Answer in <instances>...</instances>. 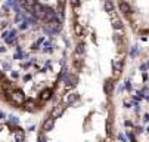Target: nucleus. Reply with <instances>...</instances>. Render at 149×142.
Returning <instances> with one entry per match:
<instances>
[{
  "label": "nucleus",
  "instance_id": "obj_1",
  "mask_svg": "<svg viewBox=\"0 0 149 142\" xmlns=\"http://www.w3.org/2000/svg\"><path fill=\"white\" fill-rule=\"evenodd\" d=\"M30 12L34 18H45V6H41L40 3H34Z\"/></svg>",
  "mask_w": 149,
  "mask_h": 142
},
{
  "label": "nucleus",
  "instance_id": "obj_2",
  "mask_svg": "<svg viewBox=\"0 0 149 142\" xmlns=\"http://www.w3.org/2000/svg\"><path fill=\"white\" fill-rule=\"evenodd\" d=\"M10 99L15 104H24V93L21 90H13L10 92Z\"/></svg>",
  "mask_w": 149,
  "mask_h": 142
},
{
  "label": "nucleus",
  "instance_id": "obj_3",
  "mask_svg": "<svg viewBox=\"0 0 149 142\" xmlns=\"http://www.w3.org/2000/svg\"><path fill=\"white\" fill-rule=\"evenodd\" d=\"M47 28H49V31H50L52 34H55V33H59V31H61L62 24H61L59 19H53V21H50V24H49Z\"/></svg>",
  "mask_w": 149,
  "mask_h": 142
},
{
  "label": "nucleus",
  "instance_id": "obj_4",
  "mask_svg": "<svg viewBox=\"0 0 149 142\" xmlns=\"http://www.w3.org/2000/svg\"><path fill=\"white\" fill-rule=\"evenodd\" d=\"M45 19H47L49 22L56 19V10L52 8H45Z\"/></svg>",
  "mask_w": 149,
  "mask_h": 142
},
{
  "label": "nucleus",
  "instance_id": "obj_5",
  "mask_svg": "<svg viewBox=\"0 0 149 142\" xmlns=\"http://www.w3.org/2000/svg\"><path fill=\"white\" fill-rule=\"evenodd\" d=\"M63 108L62 105H56V107H53V110H52V118L55 120V118H59L62 114H63Z\"/></svg>",
  "mask_w": 149,
  "mask_h": 142
},
{
  "label": "nucleus",
  "instance_id": "obj_6",
  "mask_svg": "<svg viewBox=\"0 0 149 142\" xmlns=\"http://www.w3.org/2000/svg\"><path fill=\"white\" fill-rule=\"evenodd\" d=\"M53 126H55V120L50 117L43 123V130L45 132H50V130H53Z\"/></svg>",
  "mask_w": 149,
  "mask_h": 142
},
{
  "label": "nucleus",
  "instance_id": "obj_7",
  "mask_svg": "<svg viewBox=\"0 0 149 142\" xmlns=\"http://www.w3.org/2000/svg\"><path fill=\"white\" fill-rule=\"evenodd\" d=\"M77 99H78V93H77V92H71V93H68V95L65 96V102L71 105V104L75 102Z\"/></svg>",
  "mask_w": 149,
  "mask_h": 142
},
{
  "label": "nucleus",
  "instance_id": "obj_8",
  "mask_svg": "<svg viewBox=\"0 0 149 142\" xmlns=\"http://www.w3.org/2000/svg\"><path fill=\"white\" fill-rule=\"evenodd\" d=\"M118 8H120V10H121L123 13H130V12H132V8H130V5L127 3V2H120Z\"/></svg>",
  "mask_w": 149,
  "mask_h": 142
},
{
  "label": "nucleus",
  "instance_id": "obj_9",
  "mask_svg": "<svg viewBox=\"0 0 149 142\" xmlns=\"http://www.w3.org/2000/svg\"><path fill=\"white\" fill-rule=\"evenodd\" d=\"M77 82H78L77 76H65V83L68 86H74V85H77Z\"/></svg>",
  "mask_w": 149,
  "mask_h": 142
},
{
  "label": "nucleus",
  "instance_id": "obj_10",
  "mask_svg": "<svg viewBox=\"0 0 149 142\" xmlns=\"http://www.w3.org/2000/svg\"><path fill=\"white\" fill-rule=\"evenodd\" d=\"M112 68H114V73H115V76H118V74L121 73V68H123L121 61H114V62H112Z\"/></svg>",
  "mask_w": 149,
  "mask_h": 142
},
{
  "label": "nucleus",
  "instance_id": "obj_11",
  "mask_svg": "<svg viewBox=\"0 0 149 142\" xmlns=\"http://www.w3.org/2000/svg\"><path fill=\"white\" fill-rule=\"evenodd\" d=\"M3 37H5V40H6L8 43H13V42H15V38H16V33H15V31H10V34L5 33Z\"/></svg>",
  "mask_w": 149,
  "mask_h": 142
},
{
  "label": "nucleus",
  "instance_id": "obj_12",
  "mask_svg": "<svg viewBox=\"0 0 149 142\" xmlns=\"http://www.w3.org/2000/svg\"><path fill=\"white\" fill-rule=\"evenodd\" d=\"M112 27H114L115 30H121L124 25H123V22H121V19H118V18H114V21H112Z\"/></svg>",
  "mask_w": 149,
  "mask_h": 142
},
{
  "label": "nucleus",
  "instance_id": "obj_13",
  "mask_svg": "<svg viewBox=\"0 0 149 142\" xmlns=\"http://www.w3.org/2000/svg\"><path fill=\"white\" fill-rule=\"evenodd\" d=\"M52 89H46V90H43V93H41V99L43 101H47V99H50V96H52Z\"/></svg>",
  "mask_w": 149,
  "mask_h": 142
},
{
  "label": "nucleus",
  "instance_id": "obj_14",
  "mask_svg": "<svg viewBox=\"0 0 149 142\" xmlns=\"http://www.w3.org/2000/svg\"><path fill=\"white\" fill-rule=\"evenodd\" d=\"M103 90H105V93H106V95H109V93L112 92V83L109 82V80H108V82H105V86H103Z\"/></svg>",
  "mask_w": 149,
  "mask_h": 142
},
{
  "label": "nucleus",
  "instance_id": "obj_15",
  "mask_svg": "<svg viewBox=\"0 0 149 142\" xmlns=\"http://www.w3.org/2000/svg\"><path fill=\"white\" fill-rule=\"evenodd\" d=\"M15 138H16L18 142H24V132L21 130V129H18V130L15 132Z\"/></svg>",
  "mask_w": 149,
  "mask_h": 142
},
{
  "label": "nucleus",
  "instance_id": "obj_16",
  "mask_svg": "<svg viewBox=\"0 0 149 142\" xmlns=\"http://www.w3.org/2000/svg\"><path fill=\"white\" fill-rule=\"evenodd\" d=\"M103 8H105V10H106V12H109V13H112V12H114V3H112V2H105Z\"/></svg>",
  "mask_w": 149,
  "mask_h": 142
},
{
  "label": "nucleus",
  "instance_id": "obj_17",
  "mask_svg": "<svg viewBox=\"0 0 149 142\" xmlns=\"http://www.w3.org/2000/svg\"><path fill=\"white\" fill-rule=\"evenodd\" d=\"M84 50H86V49H84V45H83V43H80V45L77 46V50H75V53H78V55H83V53H84Z\"/></svg>",
  "mask_w": 149,
  "mask_h": 142
},
{
  "label": "nucleus",
  "instance_id": "obj_18",
  "mask_svg": "<svg viewBox=\"0 0 149 142\" xmlns=\"http://www.w3.org/2000/svg\"><path fill=\"white\" fill-rule=\"evenodd\" d=\"M34 107H36V104L33 102V101H28V102H25V108H27V110H33Z\"/></svg>",
  "mask_w": 149,
  "mask_h": 142
},
{
  "label": "nucleus",
  "instance_id": "obj_19",
  "mask_svg": "<svg viewBox=\"0 0 149 142\" xmlns=\"http://www.w3.org/2000/svg\"><path fill=\"white\" fill-rule=\"evenodd\" d=\"M41 42H43V38H38V40H37V42L34 43V46H33V49H34V50H36V49H38V46L41 45Z\"/></svg>",
  "mask_w": 149,
  "mask_h": 142
},
{
  "label": "nucleus",
  "instance_id": "obj_20",
  "mask_svg": "<svg viewBox=\"0 0 149 142\" xmlns=\"http://www.w3.org/2000/svg\"><path fill=\"white\" fill-rule=\"evenodd\" d=\"M106 132H108V133H111V120H108V121H106Z\"/></svg>",
  "mask_w": 149,
  "mask_h": 142
},
{
  "label": "nucleus",
  "instance_id": "obj_21",
  "mask_svg": "<svg viewBox=\"0 0 149 142\" xmlns=\"http://www.w3.org/2000/svg\"><path fill=\"white\" fill-rule=\"evenodd\" d=\"M38 142H46V136L45 135H40L38 136Z\"/></svg>",
  "mask_w": 149,
  "mask_h": 142
},
{
  "label": "nucleus",
  "instance_id": "obj_22",
  "mask_svg": "<svg viewBox=\"0 0 149 142\" xmlns=\"http://www.w3.org/2000/svg\"><path fill=\"white\" fill-rule=\"evenodd\" d=\"M45 48H46V49H45L46 52H50V50H52V49H50V48H52V46H50V43H46V45H45Z\"/></svg>",
  "mask_w": 149,
  "mask_h": 142
},
{
  "label": "nucleus",
  "instance_id": "obj_23",
  "mask_svg": "<svg viewBox=\"0 0 149 142\" xmlns=\"http://www.w3.org/2000/svg\"><path fill=\"white\" fill-rule=\"evenodd\" d=\"M137 53V46H133V49H132V56H134Z\"/></svg>",
  "mask_w": 149,
  "mask_h": 142
},
{
  "label": "nucleus",
  "instance_id": "obj_24",
  "mask_svg": "<svg viewBox=\"0 0 149 142\" xmlns=\"http://www.w3.org/2000/svg\"><path fill=\"white\" fill-rule=\"evenodd\" d=\"M75 33H77V34L81 33V27H80V25H75Z\"/></svg>",
  "mask_w": 149,
  "mask_h": 142
},
{
  "label": "nucleus",
  "instance_id": "obj_25",
  "mask_svg": "<svg viewBox=\"0 0 149 142\" xmlns=\"http://www.w3.org/2000/svg\"><path fill=\"white\" fill-rule=\"evenodd\" d=\"M125 89H127V90H130V89H132V85H130V82H127V83H125Z\"/></svg>",
  "mask_w": 149,
  "mask_h": 142
},
{
  "label": "nucleus",
  "instance_id": "obj_26",
  "mask_svg": "<svg viewBox=\"0 0 149 142\" xmlns=\"http://www.w3.org/2000/svg\"><path fill=\"white\" fill-rule=\"evenodd\" d=\"M12 77L16 78V77H18V73H16V71H12Z\"/></svg>",
  "mask_w": 149,
  "mask_h": 142
},
{
  "label": "nucleus",
  "instance_id": "obj_27",
  "mask_svg": "<svg viewBox=\"0 0 149 142\" xmlns=\"http://www.w3.org/2000/svg\"><path fill=\"white\" fill-rule=\"evenodd\" d=\"M129 138H130V139H132V142H134V136H133V135H132V133H129Z\"/></svg>",
  "mask_w": 149,
  "mask_h": 142
},
{
  "label": "nucleus",
  "instance_id": "obj_28",
  "mask_svg": "<svg viewBox=\"0 0 149 142\" xmlns=\"http://www.w3.org/2000/svg\"><path fill=\"white\" fill-rule=\"evenodd\" d=\"M3 52H6V49L3 46H0V53H3Z\"/></svg>",
  "mask_w": 149,
  "mask_h": 142
},
{
  "label": "nucleus",
  "instance_id": "obj_29",
  "mask_svg": "<svg viewBox=\"0 0 149 142\" xmlns=\"http://www.w3.org/2000/svg\"><path fill=\"white\" fill-rule=\"evenodd\" d=\"M5 70H10V65L9 64H5Z\"/></svg>",
  "mask_w": 149,
  "mask_h": 142
},
{
  "label": "nucleus",
  "instance_id": "obj_30",
  "mask_svg": "<svg viewBox=\"0 0 149 142\" xmlns=\"http://www.w3.org/2000/svg\"><path fill=\"white\" fill-rule=\"evenodd\" d=\"M118 138H120V141H124V142H125V138H124V136H123V135H120V136H118Z\"/></svg>",
  "mask_w": 149,
  "mask_h": 142
},
{
  "label": "nucleus",
  "instance_id": "obj_31",
  "mask_svg": "<svg viewBox=\"0 0 149 142\" xmlns=\"http://www.w3.org/2000/svg\"><path fill=\"white\" fill-rule=\"evenodd\" d=\"M143 120H145V121H149V115H148V114H146V115H145V117H143Z\"/></svg>",
  "mask_w": 149,
  "mask_h": 142
},
{
  "label": "nucleus",
  "instance_id": "obj_32",
  "mask_svg": "<svg viewBox=\"0 0 149 142\" xmlns=\"http://www.w3.org/2000/svg\"><path fill=\"white\" fill-rule=\"evenodd\" d=\"M3 78V74H2V71H0V80H2Z\"/></svg>",
  "mask_w": 149,
  "mask_h": 142
},
{
  "label": "nucleus",
  "instance_id": "obj_33",
  "mask_svg": "<svg viewBox=\"0 0 149 142\" xmlns=\"http://www.w3.org/2000/svg\"><path fill=\"white\" fill-rule=\"evenodd\" d=\"M148 67H149V62H148Z\"/></svg>",
  "mask_w": 149,
  "mask_h": 142
}]
</instances>
